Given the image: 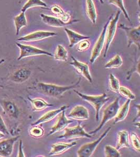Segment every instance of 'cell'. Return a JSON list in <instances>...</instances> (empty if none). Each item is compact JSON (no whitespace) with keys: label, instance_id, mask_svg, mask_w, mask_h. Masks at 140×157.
<instances>
[{"label":"cell","instance_id":"obj_1","mask_svg":"<svg viewBox=\"0 0 140 157\" xmlns=\"http://www.w3.org/2000/svg\"><path fill=\"white\" fill-rule=\"evenodd\" d=\"M81 78H79L76 83L68 86H58L56 84L47 83L44 82H38L35 86V90L39 93L52 98H60L67 91L78 86L81 81Z\"/></svg>","mask_w":140,"mask_h":157},{"label":"cell","instance_id":"obj_2","mask_svg":"<svg viewBox=\"0 0 140 157\" xmlns=\"http://www.w3.org/2000/svg\"><path fill=\"white\" fill-rule=\"evenodd\" d=\"M74 91L80 98L88 102L91 104V105L92 106V107L95 109V120L96 121H98L101 109H102V107L107 102H108L110 99L107 94L103 93L101 94L92 95L84 94L76 90H74Z\"/></svg>","mask_w":140,"mask_h":157},{"label":"cell","instance_id":"obj_3","mask_svg":"<svg viewBox=\"0 0 140 157\" xmlns=\"http://www.w3.org/2000/svg\"><path fill=\"white\" fill-rule=\"evenodd\" d=\"M120 107V106L119 98H117L112 103L109 104L106 109H104L103 113V119L100 125L98 126L97 128H95V130L92 131L89 134L92 135L96 134L97 132H99L108 121L115 117Z\"/></svg>","mask_w":140,"mask_h":157},{"label":"cell","instance_id":"obj_4","mask_svg":"<svg viewBox=\"0 0 140 157\" xmlns=\"http://www.w3.org/2000/svg\"><path fill=\"white\" fill-rule=\"evenodd\" d=\"M120 15L121 11L118 10L116 13L115 16L114 17L113 16V17L110 21L109 23L108 24L107 30H106V41H105V45H104L105 47H104V53H103L104 57H106L110 45L111 44L112 42L113 41V39L115 36L117 27H118L117 25H118Z\"/></svg>","mask_w":140,"mask_h":157},{"label":"cell","instance_id":"obj_5","mask_svg":"<svg viewBox=\"0 0 140 157\" xmlns=\"http://www.w3.org/2000/svg\"><path fill=\"white\" fill-rule=\"evenodd\" d=\"M111 128L109 127L103 133L98 139L91 143H87L82 145L77 151V155L78 157H90L93 155L97 147L101 142L107 136Z\"/></svg>","mask_w":140,"mask_h":157},{"label":"cell","instance_id":"obj_6","mask_svg":"<svg viewBox=\"0 0 140 157\" xmlns=\"http://www.w3.org/2000/svg\"><path fill=\"white\" fill-rule=\"evenodd\" d=\"M113 15H111L110 16L108 21H107L104 26L103 27V30L101 31L100 35L99 36L98 39H97L96 43L94 45L92 50L91 57L90 58V63H93L95 62L102 52L103 48L105 45V41H106V34L107 28L108 26V24L109 23L110 21L113 17Z\"/></svg>","mask_w":140,"mask_h":157},{"label":"cell","instance_id":"obj_7","mask_svg":"<svg viewBox=\"0 0 140 157\" xmlns=\"http://www.w3.org/2000/svg\"><path fill=\"white\" fill-rule=\"evenodd\" d=\"M16 45L20 49V56L18 60H20L24 58L35 56L45 55L52 57V54L41 49L30 45H23L19 43H16Z\"/></svg>","mask_w":140,"mask_h":157},{"label":"cell","instance_id":"obj_8","mask_svg":"<svg viewBox=\"0 0 140 157\" xmlns=\"http://www.w3.org/2000/svg\"><path fill=\"white\" fill-rule=\"evenodd\" d=\"M65 132L61 136L58 137L59 139H72L79 138H90L92 136L86 132L84 128L79 123L77 126L73 127H66L64 129Z\"/></svg>","mask_w":140,"mask_h":157},{"label":"cell","instance_id":"obj_9","mask_svg":"<svg viewBox=\"0 0 140 157\" xmlns=\"http://www.w3.org/2000/svg\"><path fill=\"white\" fill-rule=\"evenodd\" d=\"M118 28L121 29L126 33L128 38V47L129 48L131 45H136L138 50L140 48V26L138 27H130L126 26L123 24H120Z\"/></svg>","mask_w":140,"mask_h":157},{"label":"cell","instance_id":"obj_10","mask_svg":"<svg viewBox=\"0 0 140 157\" xmlns=\"http://www.w3.org/2000/svg\"><path fill=\"white\" fill-rule=\"evenodd\" d=\"M57 34L56 33L49 32V31L39 30V31H36V32L32 33L31 34L19 38L18 39V41L34 42V41H40L43 39L53 37V36H57Z\"/></svg>","mask_w":140,"mask_h":157},{"label":"cell","instance_id":"obj_11","mask_svg":"<svg viewBox=\"0 0 140 157\" xmlns=\"http://www.w3.org/2000/svg\"><path fill=\"white\" fill-rule=\"evenodd\" d=\"M71 58L72 61V62L69 63V64L72 65L79 74H80L83 77L86 78L87 80L92 83L93 82V79L90 73L88 64L79 61L73 56H72Z\"/></svg>","mask_w":140,"mask_h":157},{"label":"cell","instance_id":"obj_12","mask_svg":"<svg viewBox=\"0 0 140 157\" xmlns=\"http://www.w3.org/2000/svg\"><path fill=\"white\" fill-rule=\"evenodd\" d=\"M42 21L44 23L46 24V25L55 27H63L71 25L75 23H77L79 21V20H70V21L65 23L60 18L58 17L47 15L41 14L40 15Z\"/></svg>","mask_w":140,"mask_h":157},{"label":"cell","instance_id":"obj_13","mask_svg":"<svg viewBox=\"0 0 140 157\" xmlns=\"http://www.w3.org/2000/svg\"><path fill=\"white\" fill-rule=\"evenodd\" d=\"M0 105L3 109L4 113L12 119H18L20 114L18 107L14 102L11 101L0 100Z\"/></svg>","mask_w":140,"mask_h":157},{"label":"cell","instance_id":"obj_14","mask_svg":"<svg viewBox=\"0 0 140 157\" xmlns=\"http://www.w3.org/2000/svg\"><path fill=\"white\" fill-rule=\"evenodd\" d=\"M61 113V115L58 117L55 124L51 128L50 132L47 136H51L56 132H59L64 130L69 124L73 123L72 121L68 120L66 116L65 111H63Z\"/></svg>","mask_w":140,"mask_h":157},{"label":"cell","instance_id":"obj_15","mask_svg":"<svg viewBox=\"0 0 140 157\" xmlns=\"http://www.w3.org/2000/svg\"><path fill=\"white\" fill-rule=\"evenodd\" d=\"M19 137L17 136L0 142V157H10L12 154L14 145Z\"/></svg>","mask_w":140,"mask_h":157},{"label":"cell","instance_id":"obj_16","mask_svg":"<svg viewBox=\"0 0 140 157\" xmlns=\"http://www.w3.org/2000/svg\"><path fill=\"white\" fill-rule=\"evenodd\" d=\"M68 117L74 120L86 121L89 118V113L86 107L78 105L72 109Z\"/></svg>","mask_w":140,"mask_h":157},{"label":"cell","instance_id":"obj_17","mask_svg":"<svg viewBox=\"0 0 140 157\" xmlns=\"http://www.w3.org/2000/svg\"><path fill=\"white\" fill-rule=\"evenodd\" d=\"M68 107L69 106L65 105L62 106L60 108L57 109L49 111L46 113L43 116H41L38 120L35 121L34 123L32 124L31 126L38 125L41 124L45 123L51 121L54 118L56 117L58 115L60 114L63 111H66Z\"/></svg>","mask_w":140,"mask_h":157},{"label":"cell","instance_id":"obj_18","mask_svg":"<svg viewBox=\"0 0 140 157\" xmlns=\"http://www.w3.org/2000/svg\"><path fill=\"white\" fill-rule=\"evenodd\" d=\"M77 145L76 141L72 143H57L52 145V148L49 155V156H55L60 155L70 149V148Z\"/></svg>","mask_w":140,"mask_h":157},{"label":"cell","instance_id":"obj_19","mask_svg":"<svg viewBox=\"0 0 140 157\" xmlns=\"http://www.w3.org/2000/svg\"><path fill=\"white\" fill-rule=\"evenodd\" d=\"M32 72L28 68H22L18 70L11 76V80L16 83L25 82L31 77Z\"/></svg>","mask_w":140,"mask_h":157},{"label":"cell","instance_id":"obj_20","mask_svg":"<svg viewBox=\"0 0 140 157\" xmlns=\"http://www.w3.org/2000/svg\"><path fill=\"white\" fill-rule=\"evenodd\" d=\"M65 31L69 41L70 48H72L75 45L78 44V43L84 39H89L90 38L89 36H84L67 28H65Z\"/></svg>","mask_w":140,"mask_h":157},{"label":"cell","instance_id":"obj_21","mask_svg":"<svg viewBox=\"0 0 140 157\" xmlns=\"http://www.w3.org/2000/svg\"><path fill=\"white\" fill-rule=\"evenodd\" d=\"M117 146L118 150L123 148H130L129 132L126 130H121L118 132Z\"/></svg>","mask_w":140,"mask_h":157},{"label":"cell","instance_id":"obj_22","mask_svg":"<svg viewBox=\"0 0 140 157\" xmlns=\"http://www.w3.org/2000/svg\"><path fill=\"white\" fill-rule=\"evenodd\" d=\"M131 102V100L127 99V101L124 103V104L121 107H120L117 115L115 117V121L113 122V124L118 123L126 119L129 112Z\"/></svg>","mask_w":140,"mask_h":157},{"label":"cell","instance_id":"obj_23","mask_svg":"<svg viewBox=\"0 0 140 157\" xmlns=\"http://www.w3.org/2000/svg\"><path fill=\"white\" fill-rule=\"evenodd\" d=\"M28 100L30 101L32 106L33 110L34 111H43L47 107H52L53 106V104L47 103L46 101L43 99L40 98H34L32 99L28 98Z\"/></svg>","mask_w":140,"mask_h":157},{"label":"cell","instance_id":"obj_24","mask_svg":"<svg viewBox=\"0 0 140 157\" xmlns=\"http://www.w3.org/2000/svg\"><path fill=\"white\" fill-rule=\"evenodd\" d=\"M86 11L87 15L92 23L94 24L96 23L97 19V11L92 0H86Z\"/></svg>","mask_w":140,"mask_h":157},{"label":"cell","instance_id":"obj_25","mask_svg":"<svg viewBox=\"0 0 140 157\" xmlns=\"http://www.w3.org/2000/svg\"><path fill=\"white\" fill-rule=\"evenodd\" d=\"M50 9L53 14L58 16V17L60 18L63 21L67 23L70 21L71 18L70 13L65 12L63 9L57 4L52 6L50 7Z\"/></svg>","mask_w":140,"mask_h":157},{"label":"cell","instance_id":"obj_26","mask_svg":"<svg viewBox=\"0 0 140 157\" xmlns=\"http://www.w3.org/2000/svg\"><path fill=\"white\" fill-rule=\"evenodd\" d=\"M14 21L16 28V35L18 36L21 29L27 26V20L25 12H22L18 15L15 16L14 18Z\"/></svg>","mask_w":140,"mask_h":157},{"label":"cell","instance_id":"obj_27","mask_svg":"<svg viewBox=\"0 0 140 157\" xmlns=\"http://www.w3.org/2000/svg\"><path fill=\"white\" fill-rule=\"evenodd\" d=\"M54 57L56 60L66 61L68 57V52L63 45L59 44L56 47Z\"/></svg>","mask_w":140,"mask_h":157},{"label":"cell","instance_id":"obj_28","mask_svg":"<svg viewBox=\"0 0 140 157\" xmlns=\"http://www.w3.org/2000/svg\"><path fill=\"white\" fill-rule=\"evenodd\" d=\"M123 64L122 57L119 55H116L112 58L107 63L104 65L105 69H115L120 67Z\"/></svg>","mask_w":140,"mask_h":157},{"label":"cell","instance_id":"obj_29","mask_svg":"<svg viewBox=\"0 0 140 157\" xmlns=\"http://www.w3.org/2000/svg\"><path fill=\"white\" fill-rule=\"evenodd\" d=\"M47 7V4L45 2H43L42 0H28L24 6L22 7L21 11L25 12L27 10L32 7Z\"/></svg>","mask_w":140,"mask_h":157},{"label":"cell","instance_id":"obj_30","mask_svg":"<svg viewBox=\"0 0 140 157\" xmlns=\"http://www.w3.org/2000/svg\"><path fill=\"white\" fill-rule=\"evenodd\" d=\"M108 1L110 4L118 7L119 9L120 10V11L123 13L126 19L128 20V21L131 23V19L130 18L128 12L126 10V7L124 6L123 0H108Z\"/></svg>","mask_w":140,"mask_h":157},{"label":"cell","instance_id":"obj_31","mask_svg":"<svg viewBox=\"0 0 140 157\" xmlns=\"http://www.w3.org/2000/svg\"><path fill=\"white\" fill-rule=\"evenodd\" d=\"M109 83L110 90L115 93H119V90L120 86V82L112 73H110L109 75Z\"/></svg>","mask_w":140,"mask_h":157},{"label":"cell","instance_id":"obj_32","mask_svg":"<svg viewBox=\"0 0 140 157\" xmlns=\"http://www.w3.org/2000/svg\"><path fill=\"white\" fill-rule=\"evenodd\" d=\"M104 155L106 157H121L120 152L117 148L111 145H106L104 148Z\"/></svg>","mask_w":140,"mask_h":157},{"label":"cell","instance_id":"obj_33","mask_svg":"<svg viewBox=\"0 0 140 157\" xmlns=\"http://www.w3.org/2000/svg\"><path fill=\"white\" fill-rule=\"evenodd\" d=\"M119 93H120L124 98L131 101L135 99V95L129 89H128L126 86H120L119 90Z\"/></svg>","mask_w":140,"mask_h":157},{"label":"cell","instance_id":"obj_34","mask_svg":"<svg viewBox=\"0 0 140 157\" xmlns=\"http://www.w3.org/2000/svg\"><path fill=\"white\" fill-rule=\"evenodd\" d=\"M33 127L29 130V134L33 137L38 138H41L44 135V131L43 129L37 125L32 126Z\"/></svg>","mask_w":140,"mask_h":157},{"label":"cell","instance_id":"obj_35","mask_svg":"<svg viewBox=\"0 0 140 157\" xmlns=\"http://www.w3.org/2000/svg\"><path fill=\"white\" fill-rule=\"evenodd\" d=\"M131 141L132 145L136 151L140 152V139L136 133L131 132Z\"/></svg>","mask_w":140,"mask_h":157},{"label":"cell","instance_id":"obj_36","mask_svg":"<svg viewBox=\"0 0 140 157\" xmlns=\"http://www.w3.org/2000/svg\"><path fill=\"white\" fill-rule=\"evenodd\" d=\"M90 43L88 39H84L78 43L77 50L78 52L86 51L90 48Z\"/></svg>","mask_w":140,"mask_h":157},{"label":"cell","instance_id":"obj_37","mask_svg":"<svg viewBox=\"0 0 140 157\" xmlns=\"http://www.w3.org/2000/svg\"><path fill=\"white\" fill-rule=\"evenodd\" d=\"M139 64H140V61L139 60L137 61L134 64L133 67L132 68L130 71H129L127 75H126V80H129L130 78L131 77V75L133 74V73H137L138 74V75H140V70H139Z\"/></svg>","mask_w":140,"mask_h":157},{"label":"cell","instance_id":"obj_38","mask_svg":"<svg viewBox=\"0 0 140 157\" xmlns=\"http://www.w3.org/2000/svg\"><path fill=\"white\" fill-rule=\"evenodd\" d=\"M0 132H2L4 135H8L10 134L6 124L4 123L3 120L1 116H0Z\"/></svg>","mask_w":140,"mask_h":157},{"label":"cell","instance_id":"obj_39","mask_svg":"<svg viewBox=\"0 0 140 157\" xmlns=\"http://www.w3.org/2000/svg\"><path fill=\"white\" fill-rule=\"evenodd\" d=\"M18 157H25V154H24L23 149V143L22 140H20V145H19V149H18Z\"/></svg>","mask_w":140,"mask_h":157},{"label":"cell","instance_id":"obj_40","mask_svg":"<svg viewBox=\"0 0 140 157\" xmlns=\"http://www.w3.org/2000/svg\"><path fill=\"white\" fill-rule=\"evenodd\" d=\"M136 108H137V110H138V112H137V116L135 117L133 121H137L138 119H139V118H140V105H139V104L137 105H136Z\"/></svg>","mask_w":140,"mask_h":157},{"label":"cell","instance_id":"obj_41","mask_svg":"<svg viewBox=\"0 0 140 157\" xmlns=\"http://www.w3.org/2000/svg\"><path fill=\"white\" fill-rule=\"evenodd\" d=\"M5 137V135L1 132H0V139H2V138Z\"/></svg>","mask_w":140,"mask_h":157},{"label":"cell","instance_id":"obj_42","mask_svg":"<svg viewBox=\"0 0 140 157\" xmlns=\"http://www.w3.org/2000/svg\"><path fill=\"white\" fill-rule=\"evenodd\" d=\"M5 61V60L4 59H2L0 60V64H2V63H4Z\"/></svg>","mask_w":140,"mask_h":157},{"label":"cell","instance_id":"obj_43","mask_svg":"<svg viewBox=\"0 0 140 157\" xmlns=\"http://www.w3.org/2000/svg\"><path fill=\"white\" fill-rule=\"evenodd\" d=\"M99 1L101 3V4L104 3V1H103V0H99Z\"/></svg>","mask_w":140,"mask_h":157},{"label":"cell","instance_id":"obj_44","mask_svg":"<svg viewBox=\"0 0 140 157\" xmlns=\"http://www.w3.org/2000/svg\"><path fill=\"white\" fill-rule=\"evenodd\" d=\"M139 2H140V0H138V5L139 6Z\"/></svg>","mask_w":140,"mask_h":157}]
</instances>
